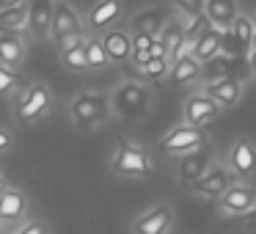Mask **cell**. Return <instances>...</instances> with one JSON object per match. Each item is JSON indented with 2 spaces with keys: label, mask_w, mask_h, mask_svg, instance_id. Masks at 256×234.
Here are the masks:
<instances>
[{
  "label": "cell",
  "mask_w": 256,
  "mask_h": 234,
  "mask_svg": "<svg viewBox=\"0 0 256 234\" xmlns=\"http://www.w3.org/2000/svg\"><path fill=\"white\" fill-rule=\"evenodd\" d=\"M17 6H20V0H0V20L6 17L8 12H14Z\"/></svg>",
  "instance_id": "obj_35"
},
{
  "label": "cell",
  "mask_w": 256,
  "mask_h": 234,
  "mask_svg": "<svg viewBox=\"0 0 256 234\" xmlns=\"http://www.w3.org/2000/svg\"><path fill=\"white\" fill-rule=\"evenodd\" d=\"M201 146H206L201 130L198 127H188V124L174 127L171 132L160 140V149L168 152V154H182V152L188 154V152H196V149H201Z\"/></svg>",
  "instance_id": "obj_4"
},
{
  "label": "cell",
  "mask_w": 256,
  "mask_h": 234,
  "mask_svg": "<svg viewBox=\"0 0 256 234\" xmlns=\"http://www.w3.org/2000/svg\"><path fill=\"white\" fill-rule=\"evenodd\" d=\"M232 36L237 39V44L242 47V52H250V39H254V22H250L248 17H242V14H240V17L234 20V25H232Z\"/></svg>",
  "instance_id": "obj_26"
},
{
  "label": "cell",
  "mask_w": 256,
  "mask_h": 234,
  "mask_svg": "<svg viewBox=\"0 0 256 234\" xmlns=\"http://www.w3.org/2000/svg\"><path fill=\"white\" fill-rule=\"evenodd\" d=\"M179 12H184L188 17H198V14H204V3H198V0H182Z\"/></svg>",
  "instance_id": "obj_30"
},
{
  "label": "cell",
  "mask_w": 256,
  "mask_h": 234,
  "mask_svg": "<svg viewBox=\"0 0 256 234\" xmlns=\"http://www.w3.org/2000/svg\"><path fill=\"white\" fill-rule=\"evenodd\" d=\"M160 42L166 44V52H168V64H176L179 58H182V47L188 44L184 42V30L182 25L174 20V22H168L166 28L160 30Z\"/></svg>",
  "instance_id": "obj_19"
},
{
  "label": "cell",
  "mask_w": 256,
  "mask_h": 234,
  "mask_svg": "<svg viewBox=\"0 0 256 234\" xmlns=\"http://www.w3.org/2000/svg\"><path fill=\"white\" fill-rule=\"evenodd\" d=\"M228 171L234 176H250L256 171V146L248 138H240L234 144V149L228 152Z\"/></svg>",
  "instance_id": "obj_11"
},
{
  "label": "cell",
  "mask_w": 256,
  "mask_h": 234,
  "mask_svg": "<svg viewBox=\"0 0 256 234\" xmlns=\"http://www.w3.org/2000/svg\"><path fill=\"white\" fill-rule=\"evenodd\" d=\"M220 206L228 215H245L256 206V190L250 184H232L220 196Z\"/></svg>",
  "instance_id": "obj_9"
},
{
  "label": "cell",
  "mask_w": 256,
  "mask_h": 234,
  "mask_svg": "<svg viewBox=\"0 0 256 234\" xmlns=\"http://www.w3.org/2000/svg\"><path fill=\"white\" fill-rule=\"evenodd\" d=\"M168 74H171V83H174V86L190 83V80L201 78V64L196 61L193 56H182L176 64H171V69H168Z\"/></svg>",
  "instance_id": "obj_24"
},
{
  "label": "cell",
  "mask_w": 256,
  "mask_h": 234,
  "mask_svg": "<svg viewBox=\"0 0 256 234\" xmlns=\"http://www.w3.org/2000/svg\"><path fill=\"white\" fill-rule=\"evenodd\" d=\"M204 17L210 22V28L228 34L234 20H237V6L228 3V0H210V3H204Z\"/></svg>",
  "instance_id": "obj_12"
},
{
  "label": "cell",
  "mask_w": 256,
  "mask_h": 234,
  "mask_svg": "<svg viewBox=\"0 0 256 234\" xmlns=\"http://www.w3.org/2000/svg\"><path fill=\"white\" fill-rule=\"evenodd\" d=\"M17 83H20V78L12 72V69L0 66V96L12 94V91H14V86H17Z\"/></svg>",
  "instance_id": "obj_28"
},
{
  "label": "cell",
  "mask_w": 256,
  "mask_h": 234,
  "mask_svg": "<svg viewBox=\"0 0 256 234\" xmlns=\"http://www.w3.org/2000/svg\"><path fill=\"white\" fill-rule=\"evenodd\" d=\"M3 190H6V179L0 176V193H3Z\"/></svg>",
  "instance_id": "obj_39"
},
{
  "label": "cell",
  "mask_w": 256,
  "mask_h": 234,
  "mask_svg": "<svg viewBox=\"0 0 256 234\" xmlns=\"http://www.w3.org/2000/svg\"><path fill=\"white\" fill-rule=\"evenodd\" d=\"M174 223V212L168 204H157L135 220V234H166Z\"/></svg>",
  "instance_id": "obj_10"
},
{
  "label": "cell",
  "mask_w": 256,
  "mask_h": 234,
  "mask_svg": "<svg viewBox=\"0 0 256 234\" xmlns=\"http://www.w3.org/2000/svg\"><path fill=\"white\" fill-rule=\"evenodd\" d=\"M232 72H234V61L228 56H223V52H220V56H215L212 61L201 64V74H204L210 83H212V80H215V83H220V80H232L234 78ZM210 83H206V86H210Z\"/></svg>",
  "instance_id": "obj_23"
},
{
  "label": "cell",
  "mask_w": 256,
  "mask_h": 234,
  "mask_svg": "<svg viewBox=\"0 0 256 234\" xmlns=\"http://www.w3.org/2000/svg\"><path fill=\"white\" fill-rule=\"evenodd\" d=\"M25 206H28V201H25L22 190L6 188L3 193H0V220H17V218L25 212Z\"/></svg>",
  "instance_id": "obj_20"
},
{
  "label": "cell",
  "mask_w": 256,
  "mask_h": 234,
  "mask_svg": "<svg viewBox=\"0 0 256 234\" xmlns=\"http://www.w3.org/2000/svg\"><path fill=\"white\" fill-rule=\"evenodd\" d=\"M113 171L122 174V176H149L152 174L149 154L132 144H118L116 157H113Z\"/></svg>",
  "instance_id": "obj_2"
},
{
  "label": "cell",
  "mask_w": 256,
  "mask_h": 234,
  "mask_svg": "<svg viewBox=\"0 0 256 234\" xmlns=\"http://www.w3.org/2000/svg\"><path fill=\"white\" fill-rule=\"evenodd\" d=\"M25 56V44H22V36L20 34H8L6 39L0 42V66H17Z\"/></svg>",
  "instance_id": "obj_25"
},
{
  "label": "cell",
  "mask_w": 256,
  "mask_h": 234,
  "mask_svg": "<svg viewBox=\"0 0 256 234\" xmlns=\"http://www.w3.org/2000/svg\"><path fill=\"white\" fill-rule=\"evenodd\" d=\"M130 28H132L135 36H152V39H157L160 30L166 28V14H162L160 8H149V12L138 14Z\"/></svg>",
  "instance_id": "obj_18"
},
{
  "label": "cell",
  "mask_w": 256,
  "mask_h": 234,
  "mask_svg": "<svg viewBox=\"0 0 256 234\" xmlns=\"http://www.w3.org/2000/svg\"><path fill=\"white\" fill-rule=\"evenodd\" d=\"M152 58H162V61H168V52H166V44L160 42V36H157L154 42H152Z\"/></svg>",
  "instance_id": "obj_33"
},
{
  "label": "cell",
  "mask_w": 256,
  "mask_h": 234,
  "mask_svg": "<svg viewBox=\"0 0 256 234\" xmlns=\"http://www.w3.org/2000/svg\"><path fill=\"white\" fill-rule=\"evenodd\" d=\"M50 88L47 86H30L28 94L20 100V108H17V118L20 122H36V118H42L47 113V108H50Z\"/></svg>",
  "instance_id": "obj_5"
},
{
  "label": "cell",
  "mask_w": 256,
  "mask_h": 234,
  "mask_svg": "<svg viewBox=\"0 0 256 234\" xmlns=\"http://www.w3.org/2000/svg\"><path fill=\"white\" fill-rule=\"evenodd\" d=\"M12 144H14L12 132H8V130H3V127H0V154H3V152H8V149H12Z\"/></svg>",
  "instance_id": "obj_34"
},
{
  "label": "cell",
  "mask_w": 256,
  "mask_h": 234,
  "mask_svg": "<svg viewBox=\"0 0 256 234\" xmlns=\"http://www.w3.org/2000/svg\"><path fill=\"white\" fill-rule=\"evenodd\" d=\"M61 61H64V66H66V69H72V72H80V69H88V64H86V42L80 39V36H74V39L64 42Z\"/></svg>",
  "instance_id": "obj_22"
},
{
  "label": "cell",
  "mask_w": 256,
  "mask_h": 234,
  "mask_svg": "<svg viewBox=\"0 0 256 234\" xmlns=\"http://www.w3.org/2000/svg\"><path fill=\"white\" fill-rule=\"evenodd\" d=\"M86 64L88 69H102L108 66V56H105V47H102V39H86Z\"/></svg>",
  "instance_id": "obj_27"
},
{
  "label": "cell",
  "mask_w": 256,
  "mask_h": 234,
  "mask_svg": "<svg viewBox=\"0 0 256 234\" xmlns=\"http://www.w3.org/2000/svg\"><path fill=\"white\" fill-rule=\"evenodd\" d=\"M80 36V17L74 14L72 6L66 3H56V14H52V28H50V39L64 44V42Z\"/></svg>",
  "instance_id": "obj_6"
},
{
  "label": "cell",
  "mask_w": 256,
  "mask_h": 234,
  "mask_svg": "<svg viewBox=\"0 0 256 234\" xmlns=\"http://www.w3.org/2000/svg\"><path fill=\"white\" fill-rule=\"evenodd\" d=\"M228 188H232V171H228L226 166H212L210 171L193 184V193L204 196V198H220Z\"/></svg>",
  "instance_id": "obj_7"
},
{
  "label": "cell",
  "mask_w": 256,
  "mask_h": 234,
  "mask_svg": "<svg viewBox=\"0 0 256 234\" xmlns=\"http://www.w3.org/2000/svg\"><path fill=\"white\" fill-rule=\"evenodd\" d=\"M250 52H256V28H254V39H250Z\"/></svg>",
  "instance_id": "obj_38"
},
{
  "label": "cell",
  "mask_w": 256,
  "mask_h": 234,
  "mask_svg": "<svg viewBox=\"0 0 256 234\" xmlns=\"http://www.w3.org/2000/svg\"><path fill=\"white\" fill-rule=\"evenodd\" d=\"M17 234H47V232H44V223L42 220H30V223H25V226H20Z\"/></svg>",
  "instance_id": "obj_32"
},
{
  "label": "cell",
  "mask_w": 256,
  "mask_h": 234,
  "mask_svg": "<svg viewBox=\"0 0 256 234\" xmlns=\"http://www.w3.org/2000/svg\"><path fill=\"white\" fill-rule=\"evenodd\" d=\"M204 96H210L212 102H218L220 108H232L240 102V96H242V83L240 80H220V83H210L204 91Z\"/></svg>",
  "instance_id": "obj_16"
},
{
  "label": "cell",
  "mask_w": 256,
  "mask_h": 234,
  "mask_svg": "<svg viewBox=\"0 0 256 234\" xmlns=\"http://www.w3.org/2000/svg\"><path fill=\"white\" fill-rule=\"evenodd\" d=\"M69 110H72V118H74L78 127L91 130V127H96V124L108 116V96L86 91V94L74 96V102H72Z\"/></svg>",
  "instance_id": "obj_1"
},
{
  "label": "cell",
  "mask_w": 256,
  "mask_h": 234,
  "mask_svg": "<svg viewBox=\"0 0 256 234\" xmlns=\"http://www.w3.org/2000/svg\"><path fill=\"white\" fill-rule=\"evenodd\" d=\"M220 50H223V34L215 30V28H206L204 34L193 42V52H190V56H193L198 64H206L215 56H220Z\"/></svg>",
  "instance_id": "obj_15"
},
{
  "label": "cell",
  "mask_w": 256,
  "mask_h": 234,
  "mask_svg": "<svg viewBox=\"0 0 256 234\" xmlns=\"http://www.w3.org/2000/svg\"><path fill=\"white\" fill-rule=\"evenodd\" d=\"M152 36H135L132 39V52H149L152 50Z\"/></svg>",
  "instance_id": "obj_31"
},
{
  "label": "cell",
  "mask_w": 256,
  "mask_h": 234,
  "mask_svg": "<svg viewBox=\"0 0 256 234\" xmlns=\"http://www.w3.org/2000/svg\"><path fill=\"white\" fill-rule=\"evenodd\" d=\"M118 14H122V3H118V0H102V3H96V6L91 8L88 28H94V30L105 28L113 20H118Z\"/></svg>",
  "instance_id": "obj_21"
},
{
  "label": "cell",
  "mask_w": 256,
  "mask_h": 234,
  "mask_svg": "<svg viewBox=\"0 0 256 234\" xmlns=\"http://www.w3.org/2000/svg\"><path fill=\"white\" fill-rule=\"evenodd\" d=\"M248 66H250V72L256 74V52H248Z\"/></svg>",
  "instance_id": "obj_36"
},
{
  "label": "cell",
  "mask_w": 256,
  "mask_h": 234,
  "mask_svg": "<svg viewBox=\"0 0 256 234\" xmlns=\"http://www.w3.org/2000/svg\"><path fill=\"white\" fill-rule=\"evenodd\" d=\"M113 108L127 118H138L149 108V91L138 83H124L122 88L113 94Z\"/></svg>",
  "instance_id": "obj_3"
},
{
  "label": "cell",
  "mask_w": 256,
  "mask_h": 234,
  "mask_svg": "<svg viewBox=\"0 0 256 234\" xmlns=\"http://www.w3.org/2000/svg\"><path fill=\"white\" fill-rule=\"evenodd\" d=\"M166 72H168V61H162V58H152V61L144 66V74L152 78V80H160Z\"/></svg>",
  "instance_id": "obj_29"
},
{
  "label": "cell",
  "mask_w": 256,
  "mask_h": 234,
  "mask_svg": "<svg viewBox=\"0 0 256 234\" xmlns=\"http://www.w3.org/2000/svg\"><path fill=\"white\" fill-rule=\"evenodd\" d=\"M218 110H220V105L212 102L210 96H204V94L193 96V100H188V105H184V124H188V127H201L204 122L215 118Z\"/></svg>",
  "instance_id": "obj_14"
},
{
  "label": "cell",
  "mask_w": 256,
  "mask_h": 234,
  "mask_svg": "<svg viewBox=\"0 0 256 234\" xmlns=\"http://www.w3.org/2000/svg\"><path fill=\"white\" fill-rule=\"evenodd\" d=\"M8 34H17V30H6V28H0V42L6 39V36H8Z\"/></svg>",
  "instance_id": "obj_37"
},
{
  "label": "cell",
  "mask_w": 256,
  "mask_h": 234,
  "mask_svg": "<svg viewBox=\"0 0 256 234\" xmlns=\"http://www.w3.org/2000/svg\"><path fill=\"white\" fill-rule=\"evenodd\" d=\"M212 166H215V162H212L210 149L201 146V149H196V152H188V154L182 157V162H179V179L193 188V184L198 182V179L204 176Z\"/></svg>",
  "instance_id": "obj_8"
},
{
  "label": "cell",
  "mask_w": 256,
  "mask_h": 234,
  "mask_svg": "<svg viewBox=\"0 0 256 234\" xmlns=\"http://www.w3.org/2000/svg\"><path fill=\"white\" fill-rule=\"evenodd\" d=\"M52 14H56V3H50V0H36V3H30L28 30L36 36V39H44V36H50Z\"/></svg>",
  "instance_id": "obj_13"
},
{
  "label": "cell",
  "mask_w": 256,
  "mask_h": 234,
  "mask_svg": "<svg viewBox=\"0 0 256 234\" xmlns=\"http://www.w3.org/2000/svg\"><path fill=\"white\" fill-rule=\"evenodd\" d=\"M102 47H105L108 61H127L132 56V39H130L124 30H110V34L102 36Z\"/></svg>",
  "instance_id": "obj_17"
}]
</instances>
